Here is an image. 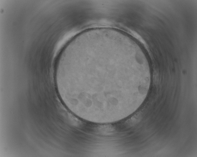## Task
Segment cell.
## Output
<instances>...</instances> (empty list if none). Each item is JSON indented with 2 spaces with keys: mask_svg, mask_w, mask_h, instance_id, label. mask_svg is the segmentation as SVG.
<instances>
[{
  "mask_svg": "<svg viewBox=\"0 0 197 157\" xmlns=\"http://www.w3.org/2000/svg\"><path fill=\"white\" fill-rule=\"evenodd\" d=\"M142 119V115L141 113H138L127 120L125 123L127 126H133L138 123Z\"/></svg>",
  "mask_w": 197,
  "mask_h": 157,
  "instance_id": "1",
  "label": "cell"
}]
</instances>
